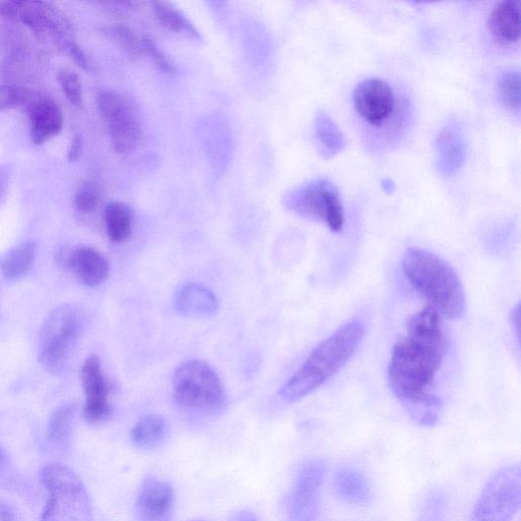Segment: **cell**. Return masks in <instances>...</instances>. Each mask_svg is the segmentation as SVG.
I'll return each mask as SVG.
<instances>
[{
  "mask_svg": "<svg viewBox=\"0 0 521 521\" xmlns=\"http://www.w3.org/2000/svg\"><path fill=\"white\" fill-rule=\"evenodd\" d=\"M446 353L442 317L427 307L408 321V333L393 347L388 381L410 417L423 427L437 424L442 403L433 393Z\"/></svg>",
  "mask_w": 521,
  "mask_h": 521,
  "instance_id": "1",
  "label": "cell"
},
{
  "mask_svg": "<svg viewBox=\"0 0 521 521\" xmlns=\"http://www.w3.org/2000/svg\"><path fill=\"white\" fill-rule=\"evenodd\" d=\"M365 332L360 320L338 328L315 347L296 374L281 387L279 397L285 402H296L323 386L353 358Z\"/></svg>",
  "mask_w": 521,
  "mask_h": 521,
  "instance_id": "2",
  "label": "cell"
},
{
  "mask_svg": "<svg viewBox=\"0 0 521 521\" xmlns=\"http://www.w3.org/2000/svg\"><path fill=\"white\" fill-rule=\"evenodd\" d=\"M402 269L430 307L447 319H458L465 313L466 297L453 268L436 254L410 248L404 253Z\"/></svg>",
  "mask_w": 521,
  "mask_h": 521,
  "instance_id": "3",
  "label": "cell"
},
{
  "mask_svg": "<svg viewBox=\"0 0 521 521\" xmlns=\"http://www.w3.org/2000/svg\"><path fill=\"white\" fill-rule=\"evenodd\" d=\"M172 388L179 407L187 412L216 416L225 409L222 382L206 362L195 360L182 364L173 375Z\"/></svg>",
  "mask_w": 521,
  "mask_h": 521,
  "instance_id": "4",
  "label": "cell"
},
{
  "mask_svg": "<svg viewBox=\"0 0 521 521\" xmlns=\"http://www.w3.org/2000/svg\"><path fill=\"white\" fill-rule=\"evenodd\" d=\"M49 499L41 521H92V504L80 478L68 467L51 463L41 473Z\"/></svg>",
  "mask_w": 521,
  "mask_h": 521,
  "instance_id": "5",
  "label": "cell"
},
{
  "mask_svg": "<svg viewBox=\"0 0 521 521\" xmlns=\"http://www.w3.org/2000/svg\"><path fill=\"white\" fill-rule=\"evenodd\" d=\"M82 331L79 310L66 305L52 311L43 323L39 335V362L52 374L66 368Z\"/></svg>",
  "mask_w": 521,
  "mask_h": 521,
  "instance_id": "6",
  "label": "cell"
},
{
  "mask_svg": "<svg viewBox=\"0 0 521 521\" xmlns=\"http://www.w3.org/2000/svg\"><path fill=\"white\" fill-rule=\"evenodd\" d=\"M0 18L21 23L41 41H48L61 47L73 39V24L59 9L45 2H4L0 3Z\"/></svg>",
  "mask_w": 521,
  "mask_h": 521,
  "instance_id": "7",
  "label": "cell"
},
{
  "mask_svg": "<svg viewBox=\"0 0 521 521\" xmlns=\"http://www.w3.org/2000/svg\"><path fill=\"white\" fill-rule=\"evenodd\" d=\"M521 470L512 465L499 471L483 489L471 521H510L520 507Z\"/></svg>",
  "mask_w": 521,
  "mask_h": 521,
  "instance_id": "8",
  "label": "cell"
},
{
  "mask_svg": "<svg viewBox=\"0 0 521 521\" xmlns=\"http://www.w3.org/2000/svg\"><path fill=\"white\" fill-rule=\"evenodd\" d=\"M97 105L108 126L114 150L120 154L133 152L141 141V127L126 98L117 92L103 90L97 95Z\"/></svg>",
  "mask_w": 521,
  "mask_h": 521,
  "instance_id": "9",
  "label": "cell"
},
{
  "mask_svg": "<svg viewBox=\"0 0 521 521\" xmlns=\"http://www.w3.org/2000/svg\"><path fill=\"white\" fill-rule=\"evenodd\" d=\"M292 208L299 214L327 224L333 233H341L345 215L336 187L321 180L307 186L294 199Z\"/></svg>",
  "mask_w": 521,
  "mask_h": 521,
  "instance_id": "10",
  "label": "cell"
},
{
  "mask_svg": "<svg viewBox=\"0 0 521 521\" xmlns=\"http://www.w3.org/2000/svg\"><path fill=\"white\" fill-rule=\"evenodd\" d=\"M325 474V462L319 458L308 460L301 468L288 498L289 521H316Z\"/></svg>",
  "mask_w": 521,
  "mask_h": 521,
  "instance_id": "11",
  "label": "cell"
},
{
  "mask_svg": "<svg viewBox=\"0 0 521 521\" xmlns=\"http://www.w3.org/2000/svg\"><path fill=\"white\" fill-rule=\"evenodd\" d=\"M354 105L359 117L373 127L388 122L396 107L393 88L385 81L370 78L362 81L354 92Z\"/></svg>",
  "mask_w": 521,
  "mask_h": 521,
  "instance_id": "12",
  "label": "cell"
},
{
  "mask_svg": "<svg viewBox=\"0 0 521 521\" xmlns=\"http://www.w3.org/2000/svg\"><path fill=\"white\" fill-rule=\"evenodd\" d=\"M81 379L86 396L85 419L91 424L106 422L111 418L113 409L108 399V385L97 356L91 355L84 361Z\"/></svg>",
  "mask_w": 521,
  "mask_h": 521,
  "instance_id": "13",
  "label": "cell"
},
{
  "mask_svg": "<svg viewBox=\"0 0 521 521\" xmlns=\"http://www.w3.org/2000/svg\"><path fill=\"white\" fill-rule=\"evenodd\" d=\"M175 510V492L165 481L147 477L139 489L135 511L138 521H171Z\"/></svg>",
  "mask_w": 521,
  "mask_h": 521,
  "instance_id": "14",
  "label": "cell"
},
{
  "mask_svg": "<svg viewBox=\"0 0 521 521\" xmlns=\"http://www.w3.org/2000/svg\"><path fill=\"white\" fill-rule=\"evenodd\" d=\"M33 144L43 145L59 135L64 127V114L52 98L35 92L26 106Z\"/></svg>",
  "mask_w": 521,
  "mask_h": 521,
  "instance_id": "15",
  "label": "cell"
},
{
  "mask_svg": "<svg viewBox=\"0 0 521 521\" xmlns=\"http://www.w3.org/2000/svg\"><path fill=\"white\" fill-rule=\"evenodd\" d=\"M175 306L177 312L187 318H210L219 309L216 296L198 283L183 285L176 294Z\"/></svg>",
  "mask_w": 521,
  "mask_h": 521,
  "instance_id": "16",
  "label": "cell"
},
{
  "mask_svg": "<svg viewBox=\"0 0 521 521\" xmlns=\"http://www.w3.org/2000/svg\"><path fill=\"white\" fill-rule=\"evenodd\" d=\"M437 170L444 178L455 175L466 159L465 142L457 129L445 127L436 140Z\"/></svg>",
  "mask_w": 521,
  "mask_h": 521,
  "instance_id": "17",
  "label": "cell"
},
{
  "mask_svg": "<svg viewBox=\"0 0 521 521\" xmlns=\"http://www.w3.org/2000/svg\"><path fill=\"white\" fill-rule=\"evenodd\" d=\"M70 269L83 284L90 287L102 284L110 272L106 258L98 250L89 246L73 249Z\"/></svg>",
  "mask_w": 521,
  "mask_h": 521,
  "instance_id": "18",
  "label": "cell"
},
{
  "mask_svg": "<svg viewBox=\"0 0 521 521\" xmlns=\"http://www.w3.org/2000/svg\"><path fill=\"white\" fill-rule=\"evenodd\" d=\"M489 31L493 39L502 46L518 43L520 38L519 3L514 0L500 3L490 15Z\"/></svg>",
  "mask_w": 521,
  "mask_h": 521,
  "instance_id": "19",
  "label": "cell"
},
{
  "mask_svg": "<svg viewBox=\"0 0 521 521\" xmlns=\"http://www.w3.org/2000/svg\"><path fill=\"white\" fill-rule=\"evenodd\" d=\"M336 495L345 503L366 505L371 502L373 493L367 478L350 467L340 468L334 476Z\"/></svg>",
  "mask_w": 521,
  "mask_h": 521,
  "instance_id": "20",
  "label": "cell"
},
{
  "mask_svg": "<svg viewBox=\"0 0 521 521\" xmlns=\"http://www.w3.org/2000/svg\"><path fill=\"white\" fill-rule=\"evenodd\" d=\"M37 253L35 242H27L0 256V273L8 281L24 277L33 267Z\"/></svg>",
  "mask_w": 521,
  "mask_h": 521,
  "instance_id": "21",
  "label": "cell"
},
{
  "mask_svg": "<svg viewBox=\"0 0 521 521\" xmlns=\"http://www.w3.org/2000/svg\"><path fill=\"white\" fill-rule=\"evenodd\" d=\"M106 233L114 244L127 242L133 233V218L129 206L122 202L109 203L104 211Z\"/></svg>",
  "mask_w": 521,
  "mask_h": 521,
  "instance_id": "22",
  "label": "cell"
},
{
  "mask_svg": "<svg viewBox=\"0 0 521 521\" xmlns=\"http://www.w3.org/2000/svg\"><path fill=\"white\" fill-rule=\"evenodd\" d=\"M167 434V423L160 415L143 417L132 429L131 439L141 449H154L160 446Z\"/></svg>",
  "mask_w": 521,
  "mask_h": 521,
  "instance_id": "23",
  "label": "cell"
},
{
  "mask_svg": "<svg viewBox=\"0 0 521 521\" xmlns=\"http://www.w3.org/2000/svg\"><path fill=\"white\" fill-rule=\"evenodd\" d=\"M103 34L122 47L131 59L137 61L145 56L143 37H139L130 27L117 24L104 27Z\"/></svg>",
  "mask_w": 521,
  "mask_h": 521,
  "instance_id": "24",
  "label": "cell"
},
{
  "mask_svg": "<svg viewBox=\"0 0 521 521\" xmlns=\"http://www.w3.org/2000/svg\"><path fill=\"white\" fill-rule=\"evenodd\" d=\"M152 6L156 18L165 28L178 33L186 32L196 38L200 37L193 23L171 4L154 2Z\"/></svg>",
  "mask_w": 521,
  "mask_h": 521,
  "instance_id": "25",
  "label": "cell"
},
{
  "mask_svg": "<svg viewBox=\"0 0 521 521\" xmlns=\"http://www.w3.org/2000/svg\"><path fill=\"white\" fill-rule=\"evenodd\" d=\"M316 131L326 156L336 155L345 147L343 135L327 114H319Z\"/></svg>",
  "mask_w": 521,
  "mask_h": 521,
  "instance_id": "26",
  "label": "cell"
},
{
  "mask_svg": "<svg viewBox=\"0 0 521 521\" xmlns=\"http://www.w3.org/2000/svg\"><path fill=\"white\" fill-rule=\"evenodd\" d=\"M498 93L502 104L511 111L520 109V75L517 71H507L499 78Z\"/></svg>",
  "mask_w": 521,
  "mask_h": 521,
  "instance_id": "27",
  "label": "cell"
},
{
  "mask_svg": "<svg viewBox=\"0 0 521 521\" xmlns=\"http://www.w3.org/2000/svg\"><path fill=\"white\" fill-rule=\"evenodd\" d=\"M36 91L20 85L0 86V110H12L27 106Z\"/></svg>",
  "mask_w": 521,
  "mask_h": 521,
  "instance_id": "28",
  "label": "cell"
},
{
  "mask_svg": "<svg viewBox=\"0 0 521 521\" xmlns=\"http://www.w3.org/2000/svg\"><path fill=\"white\" fill-rule=\"evenodd\" d=\"M57 81L68 99L76 107L83 105V85L79 75L70 69H63L57 73Z\"/></svg>",
  "mask_w": 521,
  "mask_h": 521,
  "instance_id": "29",
  "label": "cell"
},
{
  "mask_svg": "<svg viewBox=\"0 0 521 521\" xmlns=\"http://www.w3.org/2000/svg\"><path fill=\"white\" fill-rule=\"evenodd\" d=\"M75 410L73 405H65L55 412L48 425V435L53 441L64 440L70 432Z\"/></svg>",
  "mask_w": 521,
  "mask_h": 521,
  "instance_id": "30",
  "label": "cell"
},
{
  "mask_svg": "<svg viewBox=\"0 0 521 521\" xmlns=\"http://www.w3.org/2000/svg\"><path fill=\"white\" fill-rule=\"evenodd\" d=\"M100 201V192L93 182H84L75 195V206L82 213L93 212Z\"/></svg>",
  "mask_w": 521,
  "mask_h": 521,
  "instance_id": "31",
  "label": "cell"
},
{
  "mask_svg": "<svg viewBox=\"0 0 521 521\" xmlns=\"http://www.w3.org/2000/svg\"><path fill=\"white\" fill-rule=\"evenodd\" d=\"M143 44L145 55L151 56L153 64L158 71L173 75L176 73V67L172 64L169 57L157 46V44L150 38L143 37Z\"/></svg>",
  "mask_w": 521,
  "mask_h": 521,
  "instance_id": "32",
  "label": "cell"
},
{
  "mask_svg": "<svg viewBox=\"0 0 521 521\" xmlns=\"http://www.w3.org/2000/svg\"><path fill=\"white\" fill-rule=\"evenodd\" d=\"M60 48H62L71 57L72 61L79 68L88 73L95 72L96 67L91 60V57L74 39L67 40Z\"/></svg>",
  "mask_w": 521,
  "mask_h": 521,
  "instance_id": "33",
  "label": "cell"
},
{
  "mask_svg": "<svg viewBox=\"0 0 521 521\" xmlns=\"http://www.w3.org/2000/svg\"><path fill=\"white\" fill-rule=\"evenodd\" d=\"M83 152V139L81 136H75L68 152V160L71 163L77 162Z\"/></svg>",
  "mask_w": 521,
  "mask_h": 521,
  "instance_id": "34",
  "label": "cell"
},
{
  "mask_svg": "<svg viewBox=\"0 0 521 521\" xmlns=\"http://www.w3.org/2000/svg\"><path fill=\"white\" fill-rule=\"evenodd\" d=\"M72 251L73 250L70 249H62L61 251L57 252L55 256L57 264L64 268H70Z\"/></svg>",
  "mask_w": 521,
  "mask_h": 521,
  "instance_id": "35",
  "label": "cell"
},
{
  "mask_svg": "<svg viewBox=\"0 0 521 521\" xmlns=\"http://www.w3.org/2000/svg\"><path fill=\"white\" fill-rule=\"evenodd\" d=\"M9 187V176L7 170L0 167V202L5 198Z\"/></svg>",
  "mask_w": 521,
  "mask_h": 521,
  "instance_id": "36",
  "label": "cell"
},
{
  "mask_svg": "<svg viewBox=\"0 0 521 521\" xmlns=\"http://www.w3.org/2000/svg\"><path fill=\"white\" fill-rule=\"evenodd\" d=\"M229 521H258L256 514L250 510H241L235 513Z\"/></svg>",
  "mask_w": 521,
  "mask_h": 521,
  "instance_id": "37",
  "label": "cell"
},
{
  "mask_svg": "<svg viewBox=\"0 0 521 521\" xmlns=\"http://www.w3.org/2000/svg\"><path fill=\"white\" fill-rule=\"evenodd\" d=\"M15 513L13 509L5 504L0 502V521H14Z\"/></svg>",
  "mask_w": 521,
  "mask_h": 521,
  "instance_id": "38",
  "label": "cell"
},
{
  "mask_svg": "<svg viewBox=\"0 0 521 521\" xmlns=\"http://www.w3.org/2000/svg\"><path fill=\"white\" fill-rule=\"evenodd\" d=\"M5 454L2 449H0V465L4 462Z\"/></svg>",
  "mask_w": 521,
  "mask_h": 521,
  "instance_id": "39",
  "label": "cell"
},
{
  "mask_svg": "<svg viewBox=\"0 0 521 521\" xmlns=\"http://www.w3.org/2000/svg\"><path fill=\"white\" fill-rule=\"evenodd\" d=\"M194 521H204V520H194Z\"/></svg>",
  "mask_w": 521,
  "mask_h": 521,
  "instance_id": "40",
  "label": "cell"
}]
</instances>
